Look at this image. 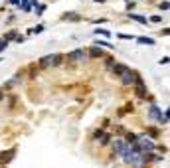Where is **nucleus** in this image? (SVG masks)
I'll return each instance as SVG.
<instances>
[{
	"instance_id": "dca6fc26",
	"label": "nucleus",
	"mask_w": 170,
	"mask_h": 168,
	"mask_svg": "<svg viewBox=\"0 0 170 168\" xmlns=\"http://www.w3.org/2000/svg\"><path fill=\"white\" fill-rule=\"evenodd\" d=\"M43 10H45V4H36V14H38V16H42Z\"/></svg>"
},
{
	"instance_id": "423d86ee",
	"label": "nucleus",
	"mask_w": 170,
	"mask_h": 168,
	"mask_svg": "<svg viewBox=\"0 0 170 168\" xmlns=\"http://www.w3.org/2000/svg\"><path fill=\"white\" fill-rule=\"evenodd\" d=\"M136 95L138 97H146V87H144V81L140 77H136Z\"/></svg>"
},
{
	"instance_id": "6ab92c4d",
	"label": "nucleus",
	"mask_w": 170,
	"mask_h": 168,
	"mask_svg": "<svg viewBox=\"0 0 170 168\" xmlns=\"http://www.w3.org/2000/svg\"><path fill=\"white\" fill-rule=\"evenodd\" d=\"M95 45H105V47H115V45H111L109 42H97Z\"/></svg>"
},
{
	"instance_id": "f257e3e1",
	"label": "nucleus",
	"mask_w": 170,
	"mask_h": 168,
	"mask_svg": "<svg viewBox=\"0 0 170 168\" xmlns=\"http://www.w3.org/2000/svg\"><path fill=\"white\" fill-rule=\"evenodd\" d=\"M134 146H136L142 154H144V152H152V150H154V142H152L148 136H136Z\"/></svg>"
},
{
	"instance_id": "39448f33",
	"label": "nucleus",
	"mask_w": 170,
	"mask_h": 168,
	"mask_svg": "<svg viewBox=\"0 0 170 168\" xmlns=\"http://www.w3.org/2000/svg\"><path fill=\"white\" fill-rule=\"evenodd\" d=\"M127 148H128V142H127V140H113V152L123 154Z\"/></svg>"
},
{
	"instance_id": "20e7f679",
	"label": "nucleus",
	"mask_w": 170,
	"mask_h": 168,
	"mask_svg": "<svg viewBox=\"0 0 170 168\" xmlns=\"http://www.w3.org/2000/svg\"><path fill=\"white\" fill-rule=\"evenodd\" d=\"M67 59L73 61V63H79V61H83V59H85V51H83V49H73V51L67 53Z\"/></svg>"
},
{
	"instance_id": "aec40b11",
	"label": "nucleus",
	"mask_w": 170,
	"mask_h": 168,
	"mask_svg": "<svg viewBox=\"0 0 170 168\" xmlns=\"http://www.w3.org/2000/svg\"><path fill=\"white\" fill-rule=\"evenodd\" d=\"M160 10H168V0H164V2H160Z\"/></svg>"
},
{
	"instance_id": "a211bd4d",
	"label": "nucleus",
	"mask_w": 170,
	"mask_h": 168,
	"mask_svg": "<svg viewBox=\"0 0 170 168\" xmlns=\"http://www.w3.org/2000/svg\"><path fill=\"white\" fill-rule=\"evenodd\" d=\"M6 45H8V40H0V51H4Z\"/></svg>"
},
{
	"instance_id": "9d476101",
	"label": "nucleus",
	"mask_w": 170,
	"mask_h": 168,
	"mask_svg": "<svg viewBox=\"0 0 170 168\" xmlns=\"http://www.w3.org/2000/svg\"><path fill=\"white\" fill-rule=\"evenodd\" d=\"M128 18H130V20H136V22H140V24H146V22H148L144 16H138V14H128Z\"/></svg>"
},
{
	"instance_id": "9b49d317",
	"label": "nucleus",
	"mask_w": 170,
	"mask_h": 168,
	"mask_svg": "<svg viewBox=\"0 0 170 168\" xmlns=\"http://www.w3.org/2000/svg\"><path fill=\"white\" fill-rule=\"evenodd\" d=\"M127 69H128L127 65H119V63H115V65H113V71H115L117 75H121V73H123V71H127Z\"/></svg>"
},
{
	"instance_id": "4468645a",
	"label": "nucleus",
	"mask_w": 170,
	"mask_h": 168,
	"mask_svg": "<svg viewBox=\"0 0 170 168\" xmlns=\"http://www.w3.org/2000/svg\"><path fill=\"white\" fill-rule=\"evenodd\" d=\"M20 10L30 12V0H20Z\"/></svg>"
},
{
	"instance_id": "7ed1b4c3",
	"label": "nucleus",
	"mask_w": 170,
	"mask_h": 168,
	"mask_svg": "<svg viewBox=\"0 0 170 168\" xmlns=\"http://www.w3.org/2000/svg\"><path fill=\"white\" fill-rule=\"evenodd\" d=\"M136 77H138V75H136L134 71H130V69H127V71L121 73V81L125 85H134L136 83Z\"/></svg>"
},
{
	"instance_id": "ddd939ff",
	"label": "nucleus",
	"mask_w": 170,
	"mask_h": 168,
	"mask_svg": "<svg viewBox=\"0 0 170 168\" xmlns=\"http://www.w3.org/2000/svg\"><path fill=\"white\" fill-rule=\"evenodd\" d=\"M136 42L138 43H146V45H154V40H152V38H144V36H142V38H136Z\"/></svg>"
},
{
	"instance_id": "f3484780",
	"label": "nucleus",
	"mask_w": 170,
	"mask_h": 168,
	"mask_svg": "<svg viewBox=\"0 0 170 168\" xmlns=\"http://www.w3.org/2000/svg\"><path fill=\"white\" fill-rule=\"evenodd\" d=\"M42 32H43V26H36V28L30 30V34H42Z\"/></svg>"
},
{
	"instance_id": "f8f14e48",
	"label": "nucleus",
	"mask_w": 170,
	"mask_h": 168,
	"mask_svg": "<svg viewBox=\"0 0 170 168\" xmlns=\"http://www.w3.org/2000/svg\"><path fill=\"white\" fill-rule=\"evenodd\" d=\"M63 20H73V22H77V20H81V18H79L75 12H67V14L63 16Z\"/></svg>"
},
{
	"instance_id": "b1692460",
	"label": "nucleus",
	"mask_w": 170,
	"mask_h": 168,
	"mask_svg": "<svg viewBox=\"0 0 170 168\" xmlns=\"http://www.w3.org/2000/svg\"><path fill=\"white\" fill-rule=\"evenodd\" d=\"M2 95H4V89H0V99H2Z\"/></svg>"
},
{
	"instance_id": "6e6552de",
	"label": "nucleus",
	"mask_w": 170,
	"mask_h": 168,
	"mask_svg": "<svg viewBox=\"0 0 170 168\" xmlns=\"http://www.w3.org/2000/svg\"><path fill=\"white\" fill-rule=\"evenodd\" d=\"M160 115H162V109H158L156 105H152L150 107V117L152 119H160Z\"/></svg>"
},
{
	"instance_id": "5701e85b",
	"label": "nucleus",
	"mask_w": 170,
	"mask_h": 168,
	"mask_svg": "<svg viewBox=\"0 0 170 168\" xmlns=\"http://www.w3.org/2000/svg\"><path fill=\"white\" fill-rule=\"evenodd\" d=\"M10 4H20V0H10Z\"/></svg>"
},
{
	"instance_id": "412c9836",
	"label": "nucleus",
	"mask_w": 170,
	"mask_h": 168,
	"mask_svg": "<svg viewBox=\"0 0 170 168\" xmlns=\"http://www.w3.org/2000/svg\"><path fill=\"white\" fill-rule=\"evenodd\" d=\"M150 20H152V22H156V24H158V22H162V16H158V14H156V16H152V18H150Z\"/></svg>"
},
{
	"instance_id": "4be33fe9",
	"label": "nucleus",
	"mask_w": 170,
	"mask_h": 168,
	"mask_svg": "<svg viewBox=\"0 0 170 168\" xmlns=\"http://www.w3.org/2000/svg\"><path fill=\"white\" fill-rule=\"evenodd\" d=\"M166 63H168V55H164V57L160 59V65H166Z\"/></svg>"
},
{
	"instance_id": "0eeeda50",
	"label": "nucleus",
	"mask_w": 170,
	"mask_h": 168,
	"mask_svg": "<svg viewBox=\"0 0 170 168\" xmlns=\"http://www.w3.org/2000/svg\"><path fill=\"white\" fill-rule=\"evenodd\" d=\"M14 152H16L14 148H12V150H8V152H2V154H0V162H10V160H12V156H14Z\"/></svg>"
},
{
	"instance_id": "f03ea898",
	"label": "nucleus",
	"mask_w": 170,
	"mask_h": 168,
	"mask_svg": "<svg viewBox=\"0 0 170 168\" xmlns=\"http://www.w3.org/2000/svg\"><path fill=\"white\" fill-rule=\"evenodd\" d=\"M59 61H61V55L59 53H53V55H45L40 59V65L42 67H51V65H59Z\"/></svg>"
},
{
	"instance_id": "1a4fd4ad",
	"label": "nucleus",
	"mask_w": 170,
	"mask_h": 168,
	"mask_svg": "<svg viewBox=\"0 0 170 168\" xmlns=\"http://www.w3.org/2000/svg\"><path fill=\"white\" fill-rule=\"evenodd\" d=\"M101 55H103V51H101L99 47H95V45H93V47L89 49V57H101Z\"/></svg>"
},
{
	"instance_id": "2eb2a0df",
	"label": "nucleus",
	"mask_w": 170,
	"mask_h": 168,
	"mask_svg": "<svg viewBox=\"0 0 170 168\" xmlns=\"http://www.w3.org/2000/svg\"><path fill=\"white\" fill-rule=\"evenodd\" d=\"M93 34H101V36H107V38L111 36V32H109V30H103V28H97V30H93Z\"/></svg>"
}]
</instances>
